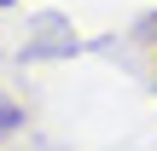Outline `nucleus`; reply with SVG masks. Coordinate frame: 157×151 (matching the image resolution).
<instances>
[{
  "mask_svg": "<svg viewBox=\"0 0 157 151\" xmlns=\"http://www.w3.org/2000/svg\"><path fill=\"white\" fill-rule=\"evenodd\" d=\"M17 122H23V111H17V105H6V99H0V134H6V128H17Z\"/></svg>",
  "mask_w": 157,
  "mask_h": 151,
  "instance_id": "1",
  "label": "nucleus"
},
{
  "mask_svg": "<svg viewBox=\"0 0 157 151\" xmlns=\"http://www.w3.org/2000/svg\"><path fill=\"white\" fill-rule=\"evenodd\" d=\"M0 6H12V0H0Z\"/></svg>",
  "mask_w": 157,
  "mask_h": 151,
  "instance_id": "2",
  "label": "nucleus"
}]
</instances>
